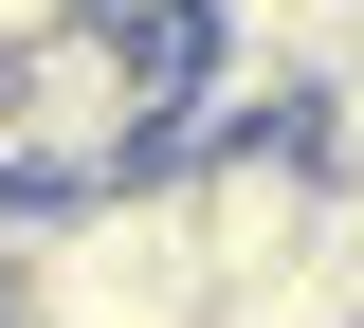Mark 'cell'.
<instances>
[{"label":"cell","mask_w":364,"mask_h":328,"mask_svg":"<svg viewBox=\"0 0 364 328\" xmlns=\"http://www.w3.org/2000/svg\"><path fill=\"white\" fill-rule=\"evenodd\" d=\"M0 183H18V73H0Z\"/></svg>","instance_id":"6da1fadb"},{"label":"cell","mask_w":364,"mask_h":328,"mask_svg":"<svg viewBox=\"0 0 364 328\" xmlns=\"http://www.w3.org/2000/svg\"><path fill=\"white\" fill-rule=\"evenodd\" d=\"M0 328H37V310H0Z\"/></svg>","instance_id":"7a4b0ae2"}]
</instances>
